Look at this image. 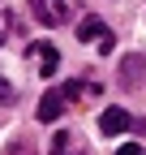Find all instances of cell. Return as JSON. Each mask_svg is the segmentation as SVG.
Returning a JSON list of instances; mask_svg holds the SVG:
<instances>
[{"label": "cell", "mask_w": 146, "mask_h": 155, "mask_svg": "<svg viewBox=\"0 0 146 155\" xmlns=\"http://www.w3.org/2000/svg\"><path fill=\"white\" fill-rule=\"evenodd\" d=\"M30 13L43 26H65L69 22V0H30Z\"/></svg>", "instance_id": "6da1fadb"}, {"label": "cell", "mask_w": 146, "mask_h": 155, "mask_svg": "<svg viewBox=\"0 0 146 155\" xmlns=\"http://www.w3.org/2000/svg\"><path fill=\"white\" fill-rule=\"evenodd\" d=\"M78 39L82 43H99V52H112V30L103 26V17H82L78 22Z\"/></svg>", "instance_id": "7a4b0ae2"}, {"label": "cell", "mask_w": 146, "mask_h": 155, "mask_svg": "<svg viewBox=\"0 0 146 155\" xmlns=\"http://www.w3.org/2000/svg\"><path fill=\"white\" fill-rule=\"evenodd\" d=\"M133 125H138V121H133L125 108H103V112H99V134H125V129H133Z\"/></svg>", "instance_id": "3957f363"}, {"label": "cell", "mask_w": 146, "mask_h": 155, "mask_svg": "<svg viewBox=\"0 0 146 155\" xmlns=\"http://www.w3.org/2000/svg\"><path fill=\"white\" fill-rule=\"evenodd\" d=\"M26 56H34V61H39V73H43V78H52V73L60 69V52L52 48V43H30Z\"/></svg>", "instance_id": "277c9868"}, {"label": "cell", "mask_w": 146, "mask_h": 155, "mask_svg": "<svg viewBox=\"0 0 146 155\" xmlns=\"http://www.w3.org/2000/svg\"><path fill=\"white\" fill-rule=\"evenodd\" d=\"M52 155H90V151H86L78 129H60L56 138H52Z\"/></svg>", "instance_id": "5b68a950"}, {"label": "cell", "mask_w": 146, "mask_h": 155, "mask_svg": "<svg viewBox=\"0 0 146 155\" xmlns=\"http://www.w3.org/2000/svg\"><path fill=\"white\" fill-rule=\"evenodd\" d=\"M120 82L133 86V82H146V52H133L120 61Z\"/></svg>", "instance_id": "8992f818"}, {"label": "cell", "mask_w": 146, "mask_h": 155, "mask_svg": "<svg viewBox=\"0 0 146 155\" xmlns=\"http://www.w3.org/2000/svg\"><path fill=\"white\" fill-rule=\"evenodd\" d=\"M65 104H69V99H65V91H47L43 99H39V112H34V116H39L43 125H52V121L65 112Z\"/></svg>", "instance_id": "52a82bcc"}, {"label": "cell", "mask_w": 146, "mask_h": 155, "mask_svg": "<svg viewBox=\"0 0 146 155\" xmlns=\"http://www.w3.org/2000/svg\"><path fill=\"white\" fill-rule=\"evenodd\" d=\"M9 30H13V13H9V5L0 0V43L9 39Z\"/></svg>", "instance_id": "ba28073f"}, {"label": "cell", "mask_w": 146, "mask_h": 155, "mask_svg": "<svg viewBox=\"0 0 146 155\" xmlns=\"http://www.w3.org/2000/svg\"><path fill=\"white\" fill-rule=\"evenodd\" d=\"M13 99H17V91H13V82H9V78L0 73V104H13Z\"/></svg>", "instance_id": "9c48e42d"}, {"label": "cell", "mask_w": 146, "mask_h": 155, "mask_svg": "<svg viewBox=\"0 0 146 155\" xmlns=\"http://www.w3.org/2000/svg\"><path fill=\"white\" fill-rule=\"evenodd\" d=\"M9 155H34V147H30L26 138H13V142H9Z\"/></svg>", "instance_id": "30bf717a"}, {"label": "cell", "mask_w": 146, "mask_h": 155, "mask_svg": "<svg viewBox=\"0 0 146 155\" xmlns=\"http://www.w3.org/2000/svg\"><path fill=\"white\" fill-rule=\"evenodd\" d=\"M116 155H146V151H142V147H138V142H125V147H120V151H116Z\"/></svg>", "instance_id": "8fae6325"}]
</instances>
